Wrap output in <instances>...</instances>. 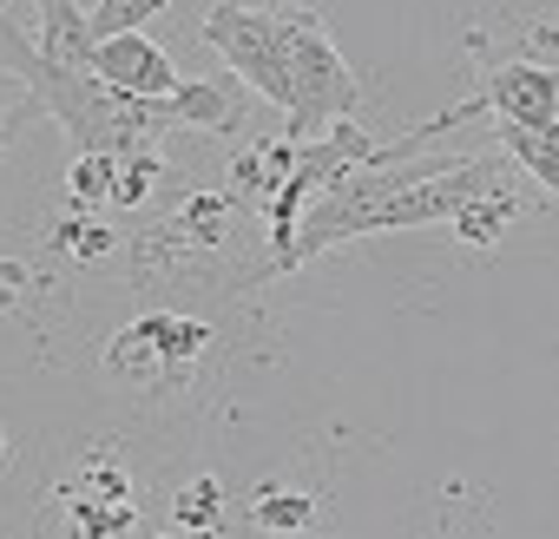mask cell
Returning a JSON list of instances; mask_svg holds the SVG:
<instances>
[{
    "mask_svg": "<svg viewBox=\"0 0 559 539\" xmlns=\"http://www.w3.org/2000/svg\"><path fill=\"white\" fill-rule=\"evenodd\" d=\"M507 184V152H480V158H448L428 171H389V165H356L343 171L297 224L290 256L276 263V277L349 237H382V230H421V224H454L480 191Z\"/></svg>",
    "mask_w": 559,
    "mask_h": 539,
    "instance_id": "6da1fadb",
    "label": "cell"
},
{
    "mask_svg": "<svg viewBox=\"0 0 559 539\" xmlns=\"http://www.w3.org/2000/svg\"><path fill=\"white\" fill-rule=\"evenodd\" d=\"M204 47L276 112H290L297 86H290V34H284V8H250V0H217L204 14Z\"/></svg>",
    "mask_w": 559,
    "mask_h": 539,
    "instance_id": "7a4b0ae2",
    "label": "cell"
},
{
    "mask_svg": "<svg viewBox=\"0 0 559 539\" xmlns=\"http://www.w3.org/2000/svg\"><path fill=\"white\" fill-rule=\"evenodd\" d=\"M284 34H290V132L297 139H317L330 132L336 119H356L362 106V86L349 73V60L336 53V40L323 34V21L310 8H284Z\"/></svg>",
    "mask_w": 559,
    "mask_h": 539,
    "instance_id": "3957f363",
    "label": "cell"
},
{
    "mask_svg": "<svg viewBox=\"0 0 559 539\" xmlns=\"http://www.w3.org/2000/svg\"><path fill=\"white\" fill-rule=\"evenodd\" d=\"M211 349V330L178 316V310H152L139 323H126L106 343V375L132 382V388H171L198 369V356Z\"/></svg>",
    "mask_w": 559,
    "mask_h": 539,
    "instance_id": "277c9868",
    "label": "cell"
},
{
    "mask_svg": "<svg viewBox=\"0 0 559 539\" xmlns=\"http://www.w3.org/2000/svg\"><path fill=\"white\" fill-rule=\"evenodd\" d=\"M480 112L500 119V125L559 132V67H546V60H500V67H487V80H480L474 99L448 106V112L428 119V125H435V139H441V132H454V125H467V119H480Z\"/></svg>",
    "mask_w": 559,
    "mask_h": 539,
    "instance_id": "5b68a950",
    "label": "cell"
},
{
    "mask_svg": "<svg viewBox=\"0 0 559 539\" xmlns=\"http://www.w3.org/2000/svg\"><path fill=\"white\" fill-rule=\"evenodd\" d=\"M93 73L112 86V93H132V99H171L185 80L171 67V53L145 34V27H126V34H106L93 47Z\"/></svg>",
    "mask_w": 559,
    "mask_h": 539,
    "instance_id": "8992f818",
    "label": "cell"
},
{
    "mask_svg": "<svg viewBox=\"0 0 559 539\" xmlns=\"http://www.w3.org/2000/svg\"><path fill=\"white\" fill-rule=\"evenodd\" d=\"M243 80L230 73V80H185L165 106H171V119L178 125H198V132H211V139H230L237 132V119H243Z\"/></svg>",
    "mask_w": 559,
    "mask_h": 539,
    "instance_id": "52a82bcc",
    "label": "cell"
},
{
    "mask_svg": "<svg viewBox=\"0 0 559 539\" xmlns=\"http://www.w3.org/2000/svg\"><path fill=\"white\" fill-rule=\"evenodd\" d=\"M40 8V53L60 60V67H80L93 73V47H99V27H93V8L86 0H34Z\"/></svg>",
    "mask_w": 559,
    "mask_h": 539,
    "instance_id": "ba28073f",
    "label": "cell"
},
{
    "mask_svg": "<svg viewBox=\"0 0 559 539\" xmlns=\"http://www.w3.org/2000/svg\"><path fill=\"white\" fill-rule=\"evenodd\" d=\"M493 145L559 197V132H539V125H500V119H493Z\"/></svg>",
    "mask_w": 559,
    "mask_h": 539,
    "instance_id": "9c48e42d",
    "label": "cell"
},
{
    "mask_svg": "<svg viewBox=\"0 0 559 539\" xmlns=\"http://www.w3.org/2000/svg\"><path fill=\"white\" fill-rule=\"evenodd\" d=\"M520 217V197H513V184H493V191H480L461 217H454V230H461V243L467 250H493L500 237H507V224Z\"/></svg>",
    "mask_w": 559,
    "mask_h": 539,
    "instance_id": "30bf717a",
    "label": "cell"
},
{
    "mask_svg": "<svg viewBox=\"0 0 559 539\" xmlns=\"http://www.w3.org/2000/svg\"><path fill=\"white\" fill-rule=\"evenodd\" d=\"M250 526H263V532H310L317 526V500L310 493H284V487H263L250 500Z\"/></svg>",
    "mask_w": 559,
    "mask_h": 539,
    "instance_id": "8fae6325",
    "label": "cell"
},
{
    "mask_svg": "<svg viewBox=\"0 0 559 539\" xmlns=\"http://www.w3.org/2000/svg\"><path fill=\"white\" fill-rule=\"evenodd\" d=\"M171 526H178V532H217V526H224V519H217V480H211V474L171 500Z\"/></svg>",
    "mask_w": 559,
    "mask_h": 539,
    "instance_id": "7c38bea8",
    "label": "cell"
},
{
    "mask_svg": "<svg viewBox=\"0 0 559 539\" xmlns=\"http://www.w3.org/2000/svg\"><path fill=\"white\" fill-rule=\"evenodd\" d=\"M171 0H99L93 8V27H99V40L106 34H126V27H145L152 14H165Z\"/></svg>",
    "mask_w": 559,
    "mask_h": 539,
    "instance_id": "4fadbf2b",
    "label": "cell"
},
{
    "mask_svg": "<svg viewBox=\"0 0 559 539\" xmlns=\"http://www.w3.org/2000/svg\"><path fill=\"white\" fill-rule=\"evenodd\" d=\"M34 284H40V270H34V263H21V256H0V316H14V310L34 297Z\"/></svg>",
    "mask_w": 559,
    "mask_h": 539,
    "instance_id": "5bb4252c",
    "label": "cell"
},
{
    "mask_svg": "<svg viewBox=\"0 0 559 539\" xmlns=\"http://www.w3.org/2000/svg\"><path fill=\"white\" fill-rule=\"evenodd\" d=\"M14 67L8 60H0V145H8V132H14V119H21V93H14Z\"/></svg>",
    "mask_w": 559,
    "mask_h": 539,
    "instance_id": "9a60e30c",
    "label": "cell"
},
{
    "mask_svg": "<svg viewBox=\"0 0 559 539\" xmlns=\"http://www.w3.org/2000/svg\"><path fill=\"white\" fill-rule=\"evenodd\" d=\"M0 460H8V434H0Z\"/></svg>",
    "mask_w": 559,
    "mask_h": 539,
    "instance_id": "2e32d148",
    "label": "cell"
},
{
    "mask_svg": "<svg viewBox=\"0 0 559 539\" xmlns=\"http://www.w3.org/2000/svg\"><path fill=\"white\" fill-rule=\"evenodd\" d=\"M8 8H14V0H0V14H8Z\"/></svg>",
    "mask_w": 559,
    "mask_h": 539,
    "instance_id": "e0dca14e",
    "label": "cell"
}]
</instances>
